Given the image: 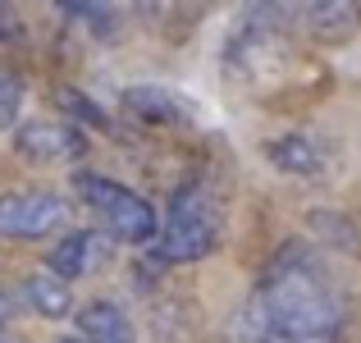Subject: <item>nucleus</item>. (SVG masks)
<instances>
[{"label":"nucleus","mask_w":361,"mask_h":343,"mask_svg":"<svg viewBox=\"0 0 361 343\" xmlns=\"http://www.w3.org/2000/svg\"><path fill=\"white\" fill-rule=\"evenodd\" d=\"M261 311L274 339L293 343H329L343 325V298L334 293V284L325 279V270L307 247H283L265 265Z\"/></svg>","instance_id":"f257e3e1"},{"label":"nucleus","mask_w":361,"mask_h":343,"mask_svg":"<svg viewBox=\"0 0 361 343\" xmlns=\"http://www.w3.org/2000/svg\"><path fill=\"white\" fill-rule=\"evenodd\" d=\"M160 256L165 261H202L215 252L220 243V211H215V197L206 183H188L178 188L174 211H169L165 229L156 234Z\"/></svg>","instance_id":"f03ea898"},{"label":"nucleus","mask_w":361,"mask_h":343,"mask_svg":"<svg viewBox=\"0 0 361 343\" xmlns=\"http://www.w3.org/2000/svg\"><path fill=\"white\" fill-rule=\"evenodd\" d=\"M73 193L110 224V234L128 238V243H147L156 238V211H151L147 197H137L133 188L123 183H110V179H97V174H78L73 179Z\"/></svg>","instance_id":"7ed1b4c3"},{"label":"nucleus","mask_w":361,"mask_h":343,"mask_svg":"<svg viewBox=\"0 0 361 343\" xmlns=\"http://www.w3.org/2000/svg\"><path fill=\"white\" fill-rule=\"evenodd\" d=\"M270 5H274V14L298 18L320 42H343L361 23V0H270Z\"/></svg>","instance_id":"20e7f679"},{"label":"nucleus","mask_w":361,"mask_h":343,"mask_svg":"<svg viewBox=\"0 0 361 343\" xmlns=\"http://www.w3.org/2000/svg\"><path fill=\"white\" fill-rule=\"evenodd\" d=\"M60 224H64V202L55 193L0 197V238H42Z\"/></svg>","instance_id":"39448f33"},{"label":"nucleus","mask_w":361,"mask_h":343,"mask_svg":"<svg viewBox=\"0 0 361 343\" xmlns=\"http://www.w3.org/2000/svg\"><path fill=\"white\" fill-rule=\"evenodd\" d=\"M14 147L23 160H32V165H69V160H78L82 151H87V138H82L73 124H23V128L14 133Z\"/></svg>","instance_id":"423d86ee"},{"label":"nucleus","mask_w":361,"mask_h":343,"mask_svg":"<svg viewBox=\"0 0 361 343\" xmlns=\"http://www.w3.org/2000/svg\"><path fill=\"white\" fill-rule=\"evenodd\" d=\"M110 256H115L110 234H101V229H78V234H69L51 252V270L60 275V279H82V275H97Z\"/></svg>","instance_id":"0eeeda50"},{"label":"nucleus","mask_w":361,"mask_h":343,"mask_svg":"<svg viewBox=\"0 0 361 343\" xmlns=\"http://www.w3.org/2000/svg\"><path fill=\"white\" fill-rule=\"evenodd\" d=\"M123 106L147 124H192L197 114H202L188 97H178V92H169V88H156V83L128 88L123 92Z\"/></svg>","instance_id":"6e6552de"},{"label":"nucleus","mask_w":361,"mask_h":343,"mask_svg":"<svg viewBox=\"0 0 361 343\" xmlns=\"http://www.w3.org/2000/svg\"><path fill=\"white\" fill-rule=\"evenodd\" d=\"M78 330H82L87 343H137L128 316H123L115 302H87V307L78 311Z\"/></svg>","instance_id":"1a4fd4ad"},{"label":"nucleus","mask_w":361,"mask_h":343,"mask_svg":"<svg viewBox=\"0 0 361 343\" xmlns=\"http://www.w3.org/2000/svg\"><path fill=\"white\" fill-rule=\"evenodd\" d=\"M23 302L32 311H42V316H51V320H60V316L73 311V293H69V284H64L60 275H27L23 279Z\"/></svg>","instance_id":"9d476101"},{"label":"nucleus","mask_w":361,"mask_h":343,"mask_svg":"<svg viewBox=\"0 0 361 343\" xmlns=\"http://www.w3.org/2000/svg\"><path fill=\"white\" fill-rule=\"evenodd\" d=\"M270 160L283 169V174H320V169H325L320 147H316V142H307V138H279L270 147Z\"/></svg>","instance_id":"9b49d317"},{"label":"nucleus","mask_w":361,"mask_h":343,"mask_svg":"<svg viewBox=\"0 0 361 343\" xmlns=\"http://www.w3.org/2000/svg\"><path fill=\"white\" fill-rule=\"evenodd\" d=\"M55 106L60 110H69L73 119H82V124H97V128H110L106 124V114H101L97 106H92L82 92H73V88H55Z\"/></svg>","instance_id":"f8f14e48"},{"label":"nucleus","mask_w":361,"mask_h":343,"mask_svg":"<svg viewBox=\"0 0 361 343\" xmlns=\"http://www.w3.org/2000/svg\"><path fill=\"white\" fill-rule=\"evenodd\" d=\"M18 106H23V83H18V73L0 69V128L18 119Z\"/></svg>","instance_id":"ddd939ff"},{"label":"nucleus","mask_w":361,"mask_h":343,"mask_svg":"<svg viewBox=\"0 0 361 343\" xmlns=\"http://www.w3.org/2000/svg\"><path fill=\"white\" fill-rule=\"evenodd\" d=\"M110 5H115V0H60V9H64V14L87 18V23H106Z\"/></svg>","instance_id":"4468645a"},{"label":"nucleus","mask_w":361,"mask_h":343,"mask_svg":"<svg viewBox=\"0 0 361 343\" xmlns=\"http://www.w3.org/2000/svg\"><path fill=\"white\" fill-rule=\"evenodd\" d=\"M9 316H14V307H9V298H5V293H0V325H5Z\"/></svg>","instance_id":"2eb2a0df"},{"label":"nucleus","mask_w":361,"mask_h":343,"mask_svg":"<svg viewBox=\"0 0 361 343\" xmlns=\"http://www.w3.org/2000/svg\"><path fill=\"white\" fill-rule=\"evenodd\" d=\"M60 343H87V339H60Z\"/></svg>","instance_id":"dca6fc26"},{"label":"nucleus","mask_w":361,"mask_h":343,"mask_svg":"<svg viewBox=\"0 0 361 343\" xmlns=\"http://www.w3.org/2000/svg\"><path fill=\"white\" fill-rule=\"evenodd\" d=\"M270 343H293V339H270Z\"/></svg>","instance_id":"f3484780"}]
</instances>
